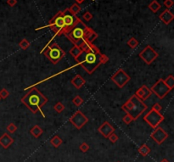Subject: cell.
Masks as SVG:
<instances>
[{
	"mask_svg": "<svg viewBox=\"0 0 174 162\" xmlns=\"http://www.w3.org/2000/svg\"><path fill=\"white\" fill-rule=\"evenodd\" d=\"M48 98L39 90L33 88L21 98V103L33 114L41 111L42 108L47 104Z\"/></svg>",
	"mask_w": 174,
	"mask_h": 162,
	"instance_id": "cell-1",
	"label": "cell"
},
{
	"mask_svg": "<svg viewBox=\"0 0 174 162\" xmlns=\"http://www.w3.org/2000/svg\"><path fill=\"white\" fill-rule=\"evenodd\" d=\"M100 54L101 53L82 52L75 60L86 72L91 75L101 65Z\"/></svg>",
	"mask_w": 174,
	"mask_h": 162,
	"instance_id": "cell-2",
	"label": "cell"
},
{
	"mask_svg": "<svg viewBox=\"0 0 174 162\" xmlns=\"http://www.w3.org/2000/svg\"><path fill=\"white\" fill-rule=\"evenodd\" d=\"M91 29L92 28L88 27L82 21H80L71 31L65 35V37L74 45H79L83 41L86 40L87 34L91 31Z\"/></svg>",
	"mask_w": 174,
	"mask_h": 162,
	"instance_id": "cell-3",
	"label": "cell"
},
{
	"mask_svg": "<svg viewBox=\"0 0 174 162\" xmlns=\"http://www.w3.org/2000/svg\"><path fill=\"white\" fill-rule=\"evenodd\" d=\"M42 54H43L44 56L47 57L48 59L53 65L58 64L64 57L65 56V52L56 42H54L52 44L46 46V48H44L43 50L42 51Z\"/></svg>",
	"mask_w": 174,
	"mask_h": 162,
	"instance_id": "cell-4",
	"label": "cell"
},
{
	"mask_svg": "<svg viewBox=\"0 0 174 162\" xmlns=\"http://www.w3.org/2000/svg\"><path fill=\"white\" fill-rule=\"evenodd\" d=\"M54 33L55 36L65 35V23H64L62 11H59L55 16L53 17L47 25Z\"/></svg>",
	"mask_w": 174,
	"mask_h": 162,
	"instance_id": "cell-5",
	"label": "cell"
},
{
	"mask_svg": "<svg viewBox=\"0 0 174 162\" xmlns=\"http://www.w3.org/2000/svg\"><path fill=\"white\" fill-rule=\"evenodd\" d=\"M62 15L65 23V36L77 25V23L81 21V19L77 16V15L71 13L68 8L62 11Z\"/></svg>",
	"mask_w": 174,
	"mask_h": 162,
	"instance_id": "cell-6",
	"label": "cell"
},
{
	"mask_svg": "<svg viewBox=\"0 0 174 162\" xmlns=\"http://www.w3.org/2000/svg\"><path fill=\"white\" fill-rule=\"evenodd\" d=\"M132 101L134 102V108L131 110V111L129 112V114L132 115V117L134 118V120H137L141 115H142L146 110H147V105L143 103V101L141 100L139 98H138L135 94L132 95L131 98Z\"/></svg>",
	"mask_w": 174,
	"mask_h": 162,
	"instance_id": "cell-7",
	"label": "cell"
},
{
	"mask_svg": "<svg viewBox=\"0 0 174 162\" xmlns=\"http://www.w3.org/2000/svg\"><path fill=\"white\" fill-rule=\"evenodd\" d=\"M152 93L156 95V97L160 99H163L166 95L172 91L164 82V79L160 78L152 87L151 88Z\"/></svg>",
	"mask_w": 174,
	"mask_h": 162,
	"instance_id": "cell-8",
	"label": "cell"
},
{
	"mask_svg": "<svg viewBox=\"0 0 174 162\" xmlns=\"http://www.w3.org/2000/svg\"><path fill=\"white\" fill-rule=\"evenodd\" d=\"M111 80L118 88H122L127 82L131 80V77L122 68H120L111 76Z\"/></svg>",
	"mask_w": 174,
	"mask_h": 162,
	"instance_id": "cell-9",
	"label": "cell"
},
{
	"mask_svg": "<svg viewBox=\"0 0 174 162\" xmlns=\"http://www.w3.org/2000/svg\"><path fill=\"white\" fill-rule=\"evenodd\" d=\"M165 117L163 115H161V112H156L151 109V110L147 113L146 115L143 116V120L145 122H147L153 129L159 127V125L164 121Z\"/></svg>",
	"mask_w": 174,
	"mask_h": 162,
	"instance_id": "cell-10",
	"label": "cell"
},
{
	"mask_svg": "<svg viewBox=\"0 0 174 162\" xmlns=\"http://www.w3.org/2000/svg\"><path fill=\"white\" fill-rule=\"evenodd\" d=\"M139 58L142 59L143 61L147 64V65H151L157 58L159 54L158 53L151 47V45H147L138 54Z\"/></svg>",
	"mask_w": 174,
	"mask_h": 162,
	"instance_id": "cell-11",
	"label": "cell"
},
{
	"mask_svg": "<svg viewBox=\"0 0 174 162\" xmlns=\"http://www.w3.org/2000/svg\"><path fill=\"white\" fill-rule=\"evenodd\" d=\"M88 121L89 120L85 115V114L82 113L80 110H77L69 119V122H71V124L77 130L82 129L88 122Z\"/></svg>",
	"mask_w": 174,
	"mask_h": 162,
	"instance_id": "cell-12",
	"label": "cell"
},
{
	"mask_svg": "<svg viewBox=\"0 0 174 162\" xmlns=\"http://www.w3.org/2000/svg\"><path fill=\"white\" fill-rule=\"evenodd\" d=\"M168 133L161 127H157L156 128H155L153 132L151 134V139L154 140L158 145H161L168 138Z\"/></svg>",
	"mask_w": 174,
	"mask_h": 162,
	"instance_id": "cell-13",
	"label": "cell"
},
{
	"mask_svg": "<svg viewBox=\"0 0 174 162\" xmlns=\"http://www.w3.org/2000/svg\"><path fill=\"white\" fill-rule=\"evenodd\" d=\"M98 132L103 136L104 138H108V137L111 135L112 132H115V128L113 127V126L111 125L110 122H104L98 128Z\"/></svg>",
	"mask_w": 174,
	"mask_h": 162,
	"instance_id": "cell-14",
	"label": "cell"
},
{
	"mask_svg": "<svg viewBox=\"0 0 174 162\" xmlns=\"http://www.w3.org/2000/svg\"><path fill=\"white\" fill-rule=\"evenodd\" d=\"M134 94L138 98H139L141 100L145 101L151 97L152 92L151 91V88H149L146 85H143L135 92Z\"/></svg>",
	"mask_w": 174,
	"mask_h": 162,
	"instance_id": "cell-15",
	"label": "cell"
},
{
	"mask_svg": "<svg viewBox=\"0 0 174 162\" xmlns=\"http://www.w3.org/2000/svg\"><path fill=\"white\" fill-rule=\"evenodd\" d=\"M82 52H94V53H101L99 49L94 45L93 42H89L87 41H83L78 45Z\"/></svg>",
	"mask_w": 174,
	"mask_h": 162,
	"instance_id": "cell-16",
	"label": "cell"
},
{
	"mask_svg": "<svg viewBox=\"0 0 174 162\" xmlns=\"http://www.w3.org/2000/svg\"><path fill=\"white\" fill-rule=\"evenodd\" d=\"M159 19L166 25H169L174 19V15L173 12H171L168 8H166V10H164L160 16H159Z\"/></svg>",
	"mask_w": 174,
	"mask_h": 162,
	"instance_id": "cell-17",
	"label": "cell"
},
{
	"mask_svg": "<svg viewBox=\"0 0 174 162\" xmlns=\"http://www.w3.org/2000/svg\"><path fill=\"white\" fill-rule=\"evenodd\" d=\"M13 143H14V139L7 132H4L0 137V145L2 146L4 149H7Z\"/></svg>",
	"mask_w": 174,
	"mask_h": 162,
	"instance_id": "cell-18",
	"label": "cell"
},
{
	"mask_svg": "<svg viewBox=\"0 0 174 162\" xmlns=\"http://www.w3.org/2000/svg\"><path fill=\"white\" fill-rule=\"evenodd\" d=\"M71 83L72 86L75 87L77 89H81L85 84H86V80L81 76V75H76L72 79H71Z\"/></svg>",
	"mask_w": 174,
	"mask_h": 162,
	"instance_id": "cell-19",
	"label": "cell"
},
{
	"mask_svg": "<svg viewBox=\"0 0 174 162\" xmlns=\"http://www.w3.org/2000/svg\"><path fill=\"white\" fill-rule=\"evenodd\" d=\"M30 133L32 134L34 138H38L43 133V130L38 125H35L32 129L30 130Z\"/></svg>",
	"mask_w": 174,
	"mask_h": 162,
	"instance_id": "cell-20",
	"label": "cell"
},
{
	"mask_svg": "<svg viewBox=\"0 0 174 162\" xmlns=\"http://www.w3.org/2000/svg\"><path fill=\"white\" fill-rule=\"evenodd\" d=\"M134 102L132 101L131 98H129V99H127V101L121 105V110L123 111H125L126 113H129L131 111V110L134 108Z\"/></svg>",
	"mask_w": 174,
	"mask_h": 162,
	"instance_id": "cell-21",
	"label": "cell"
},
{
	"mask_svg": "<svg viewBox=\"0 0 174 162\" xmlns=\"http://www.w3.org/2000/svg\"><path fill=\"white\" fill-rule=\"evenodd\" d=\"M82 53V50L80 49V47L78 45H74V46L70 49V51H69V54H70L74 59H77Z\"/></svg>",
	"mask_w": 174,
	"mask_h": 162,
	"instance_id": "cell-22",
	"label": "cell"
},
{
	"mask_svg": "<svg viewBox=\"0 0 174 162\" xmlns=\"http://www.w3.org/2000/svg\"><path fill=\"white\" fill-rule=\"evenodd\" d=\"M151 148L147 145V144H143V145L140 146L139 149H138V153L141 154L142 156H143V157L147 156L148 154L151 153Z\"/></svg>",
	"mask_w": 174,
	"mask_h": 162,
	"instance_id": "cell-23",
	"label": "cell"
},
{
	"mask_svg": "<svg viewBox=\"0 0 174 162\" xmlns=\"http://www.w3.org/2000/svg\"><path fill=\"white\" fill-rule=\"evenodd\" d=\"M148 7H149V8L151 9L153 13H156L159 9L161 8V4L159 3L157 0H153L151 4H149V6H148Z\"/></svg>",
	"mask_w": 174,
	"mask_h": 162,
	"instance_id": "cell-24",
	"label": "cell"
},
{
	"mask_svg": "<svg viewBox=\"0 0 174 162\" xmlns=\"http://www.w3.org/2000/svg\"><path fill=\"white\" fill-rule=\"evenodd\" d=\"M164 82L166 86L171 90L173 89L174 88V76L173 75H170L166 77V79H164Z\"/></svg>",
	"mask_w": 174,
	"mask_h": 162,
	"instance_id": "cell-25",
	"label": "cell"
},
{
	"mask_svg": "<svg viewBox=\"0 0 174 162\" xmlns=\"http://www.w3.org/2000/svg\"><path fill=\"white\" fill-rule=\"evenodd\" d=\"M50 143H51V144L54 146V147L58 148V147H60V146L63 144V140L60 138L59 136H55V137H53V138H51Z\"/></svg>",
	"mask_w": 174,
	"mask_h": 162,
	"instance_id": "cell-26",
	"label": "cell"
},
{
	"mask_svg": "<svg viewBox=\"0 0 174 162\" xmlns=\"http://www.w3.org/2000/svg\"><path fill=\"white\" fill-rule=\"evenodd\" d=\"M98 36H99V35L97 34V33H95L93 29H91V31H90L89 33L87 34V38H86V40L85 41H87V42H94V41L98 37Z\"/></svg>",
	"mask_w": 174,
	"mask_h": 162,
	"instance_id": "cell-27",
	"label": "cell"
},
{
	"mask_svg": "<svg viewBox=\"0 0 174 162\" xmlns=\"http://www.w3.org/2000/svg\"><path fill=\"white\" fill-rule=\"evenodd\" d=\"M19 46H20V48L22 49V50H26V49L31 46V42L27 40V39L24 38V39H22V40L19 42Z\"/></svg>",
	"mask_w": 174,
	"mask_h": 162,
	"instance_id": "cell-28",
	"label": "cell"
},
{
	"mask_svg": "<svg viewBox=\"0 0 174 162\" xmlns=\"http://www.w3.org/2000/svg\"><path fill=\"white\" fill-rule=\"evenodd\" d=\"M68 8L70 10V12L72 13V14H74V15H77V13H79L80 11H81V7H80L78 4H72L71 7H69Z\"/></svg>",
	"mask_w": 174,
	"mask_h": 162,
	"instance_id": "cell-29",
	"label": "cell"
},
{
	"mask_svg": "<svg viewBox=\"0 0 174 162\" xmlns=\"http://www.w3.org/2000/svg\"><path fill=\"white\" fill-rule=\"evenodd\" d=\"M54 110H55L57 113H62L64 111V110H65V105H64L61 102H57L55 105H54Z\"/></svg>",
	"mask_w": 174,
	"mask_h": 162,
	"instance_id": "cell-30",
	"label": "cell"
},
{
	"mask_svg": "<svg viewBox=\"0 0 174 162\" xmlns=\"http://www.w3.org/2000/svg\"><path fill=\"white\" fill-rule=\"evenodd\" d=\"M127 44L131 48V49H135L138 45V41L137 40L135 37H131L129 40L127 41Z\"/></svg>",
	"mask_w": 174,
	"mask_h": 162,
	"instance_id": "cell-31",
	"label": "cell"
},
{
	"mask_svg": "<svg viewBox=\"0 0 174 162\" xmlns=\"http://www.w3.org/2000/svg\"><path fill=\"white\" fill-rule=\"evenodd\" d=\"M72 102H73V104L75 105L76 106H77V107H79L80 105H82V104H83V98L79 96V95H77V96H75L74 98L72 99Z\"/></svg>",
	"mask_w": 174,
	"mask_h": 162,
	"instance_id": "cell-32",
	"label": "cell"
},
{
	"mask_svg": "<svg viewBox=\"0 0 174 162\" xmlns=\"http://www.w3.org/2000/svg\"><path fill=\"white\" fill-rule=\"evenodd\" d=\"M134 121V118L132 117V115L129 113H126V115H125L123 116V118H122V122H124L126 125H129L131 122H133Z\"/></svg>",
	"mask_w": 174,
	"mask_h": 162,
	"instance_id": "cell-33",
	"label": "cell"
},
{
	"mask_svg": "<svg viewBox=\"0 0 174 162\" xmlns=\"http://www.w3.org/2000/svg\"><path fill=\"white\" fill-rule=\"evenodd\" d=\"M7 132H8L9 133H10V134H12V133H15L16 132V130L18 129L17 128V127H16V125L15 123H13V122H11L10 124H9L8 126H7Z\"/></svg>",
	"mask_w": 174,
	"mask_h": 162,
	"instance_id": "cell-34",
	"label": "cell"
},
{
	"mask_svg": "<svg viewBox=\"0 0 174 162\" xmlns=\"http://www.w3.org/2000/svg\"><path fill=\"white\" fill-rule=\"evenodd\" d=\"M9 96V92L6 88H2L0 90V98L5 99Z\"/></svg>",
	"mask_w": 174,
	"mask_h": 162,
	"instance_id": "cell-35",
	"label": "cell"
},
{
	"mask_svg": "<svg viewBox=\"0 0 174 162\" xmlns=\"http://www.w3.org/2000/svg\"><path fill=\"white\" fill-rule=\"evenodd\" d=\"M89 145L87 144V143H85V142H83V143H82L81 144V145L79 146V149L80 150L82 151V152H83V153H86L88 151V149H89Z\"/></svg>",
	"mask_w": 174,
	"mask_h": 162,
	"instance_id": "cell-36",
	"label": "cell"
},
{
	"mask_svg": "<svg viewBox=\"0 0 174 162\" xmlns=\"http://www.w3.org/2000/svg\"><path fill=\"white\" fill-rule=\"evenodd\" d=\"M108 138H109V140L111 141V143H113V144H115V143H116L118 141V136L115 132H112L111 135L108 137Z\"/></svg>",
	"mask_w": 174,
	"mask_h": 162,
	"instance_id": "cell-37",
	"label": "cell"
},
{
	"mask_svg": "<svg viewBox=\"0 0 174 162\" xmlns=\"http://www.w3.org/2000/svg\"><path fill=\"white\" fill-rule=\"evenodd\" d=\"M82 18H83L84 21H90L93 19V15H92L89 11H86V12L83 14Z\"/></svg>",
	"mask_w": 174,
	"mask_h": 162,
	"instance_id": "cell-38",
	"label": "cell"
},
{
	"mask_svg": "<svg viewBox=\"0 0 174 162\" xmlns=\"http://www.w3.org/2000/svg\"><path fill=\"white\" fill-rule=\"evenodd\" d=\"M109 59H110L109 57L107 56L106 54H100V62H101V65L106 64L109 61Z\"/></svg>",
	"mask_w": 174,
	"mask_h": 162,
	"instance_id": "cell-39",
	"label": "cell"
},
{
	"mask_svg": "<svg viewBox=\"0 0 174 162\" xmlns=\"http://www.w3.org/2000/svg\"><path fill=\"white\" fill-rule=\"evenodd\" d=\"M153 110H155V111H156V112H161V110H162V106L160 104L158 103H156L154 105L152 106V108H151Z\"/></svg>",
	"mask_w": 174,
	"mask_h": 162,
	"instance_id": "cell-40",
	"label": "cell"
},
{
	"mask_svg": "<svg viewBox=\"0 0 174 162\" xmlns=\"http://www.w3.org/2000/svg\"><path fill=\"white\" fill-rule=\"evenodd\" d=\"M164 5L167 8H170L173 5V0H165L164 1Z\"/></svg>",
	"mask_w": 174,
	"mask_h": 162,
	"instance_id": "cell-41",
	"label": "cell"
},
{
	"mask_svg": "<svg viewBox=\"0 0 174 162\" xmlns=\"http://www.w3.org/2000/svg\"><path fill=\"white\" fill-rule=\"evenodd\" d=\"M7 4L10 7H14L17 4V0H7Z\"/></svg>",
	"mask_w": 174,
	"mask_h": 162,
	"instance_id": "cell-42",
	"label": "cell"
},
{
	"mask_svg": "<svg viewBox=\"0 0 174 162\" xmlns=\"http://www.w3.org/2000/svg\"><path fill=\"white\" fill-rule=\"evenodd\" d=\"M84 1H85V0H76L77 4H82V3H83Z\"/></svg>",
	"mask_w": 174,
	"mask_h": 162,
	"instance_id": "cell-43",
	"label": "cell"
},
{
	"mask_svg": "<svg viewBox=\"0 0 174 162\" xmlns=\"http://www.w3.org/2000/svg\"><path fill=\"white\" fill-rule=\"evenodd\" d=\"M161 162H170V161H169L168 160H166V159H163V160H162Z\"/></svg>",
	"mask_w": 174,
	"mask_h": 162,
	"instance_id": "cell-44",
	"label": "cell"
},
{
	"mask_svg": "<svg viewBox=\"0 0 174 162\" xmlns=\"http://www.w3.org/2000/svg\"><path fill=\"white\" fill-rule=\"evenodd\" d=\"M0 99H1V98H0Z\"/></svg>",
	"mask_w": 174,
	"mask_h": 162,
	"instance_id": "cell-45",
	"label": "cell"
}]
</instances>
